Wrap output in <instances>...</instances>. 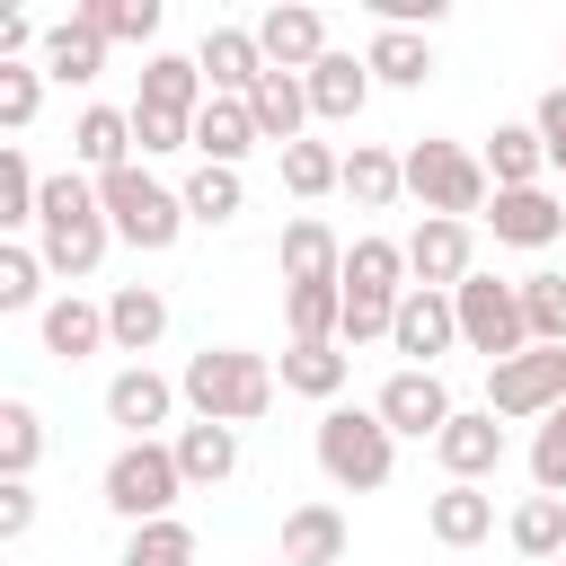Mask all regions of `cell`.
Masks as SVG:
<instances>
[{
    "label": "cell",
    "mask_w": 566,
    "mask_h": 566,
    "mask_svg": "<svg viewBox=\"0 0 566 566\" xmlns=\"http://www.w3.org/2000/svg\"><path fill=\"white\" fill-rule=\"evenodd\" d=\"M106 248H115V221H106V203H97V177H88V168L44 177V203H35V256H44V274L80 283V274L106 265Z\"/></svg>",
    "instance_id": "obj_1"
},
{
    "label": "cell",
    "mask_w": 566,
    "mask_h": 566,
    "mask_svg": "<svg viewBox=\"0 0 566 566\" xmlns=\"http://www.w3.org/2000/svg\"><path fill=\"white\" fill-rule=\"evenodd\" d=\"M177 389H186V407H195L203 424H256L283 380H274V363L248 354V345H203V354H186Z\"/></svg>",
    "instance_id": "obj_2"
},
{
    "label": "cell",
    "mask_w": 566,
    "mask_h": 566,
    "mask_svg": "<svg viewBox=\"0 0 566 566\" xmlns=\"http://www.w3.org/2000/svg\"><path fill=\"white\" fill-rule=\"evenodd\" d=\"M310 451H318L327 486H345V495H380L389 469H398V433L380 424V407H327Z\"/></svg>",
    "instance_id": "obj_3"
},
{
    "label": "cell",
    "mask_w": 566,
    "mask_h": 566,
    "mask_svg": "<svg viewBox=\"0 0 566 566\" xmlns=\"http://www.w3.org/2000/svg\"><path fill=\"white\" fill-rule=\"evenodd\" d=\"M97 203H106L115 239H124V248H142V256H159V248H177V239H186V195H177V186H159L142 159H133V168H115V177H97Z\"/></svg>",
    "instance_id": "obj_4"
},
{
    "label": "cell",
    "mask_w": 566,
    "mask_h": 566,
    "mask_svg": "<svg viewBox=\"0 0 566 566\" xmlns=\"http://www.w3.org/2000/svg\"><path fill=\"white\" fill-rule=\"evenodd\" d=\"M407 195H416L424 212H442V221H469V212L495 203V177H486V159L460 150V142H407Z\"/></svg>",
    "instance_id": "obj_5"
},
{
    "label": "cell",
    "mask_w": 566,
    "mask_h": 566,
    "mask_svg": "<svg viewBox=\"0 0 566 566\" xmlns=\"http://www.w3.org/2000/svg\"><path fill=\"white\" fill-rule=\"evenodd\" d=\"M97 495H106V513L115 522H168V504L186 495V469H177V451L168 442H124L115 460H106V478H97Z\"/></svg>",
    "instance_id": "obj_6"
},
{
    "label": "cell",
    "mask_w": 566,
    "mask_h": 566,
    "mask_svg": "<svg viewBox=\"0 0 566 566\" xmlns=\"http://www.w3.org/2000/svg\"><path fill=\"white\" fill-rule=\"evenodd\" d=\"M451 310H460V345H469V354H486V363H513V354H531L522 283H504V274H469V283L451 292Z\"/></svg>",
    "instance_id": "obj_7"
},
{
    "label": "cell",
    "mask_w": 566,
    "mask_h": 566,
    "mask_svg": "<svg viewBox=\"0 0 566 566\" xmlns=\"http://www.w3.org/2000/svg\"><path fill=\"white\" fill-rule=\"evenodd\" d=\"M486 407H495L504 424H548V416L566 407V345H531V354L495 363V371H486Z\"/></svg>",
    "instance_id": "obj_8"
},
{
    "label": "cell",
    "mask_w": 566,
    "mask_h": 566,
    "mask_svg": "<svg viewBox=\"0 0 566 566\" xmlns=\"http://www.w3.org/2000/svg\"><path fill=\"white\" fill-rule=\"evenodd\" d=\"M469 274H478V230L424 212V221L407 230V283H424V292H460Z\"/></svg>",
    "instance_id": "obj_9"
},
{
    "label": "cell",
    "mask_w": 566,
    "mask_h": 566,
    "mask_svg": "<svg viewBox=\"0 0 566 566\" xmlns=\"http://www.w3.org/2000/svg\"><path fill=\"white\" fill-rule=\"evenodd\" d=\"M371 407H380V424H389L398 442H433V433L460 416V407H451V389H442V371H407V363L380 380V398H371Z\"/></svg>",
    "instance_id": "obj_10"
},
{
    "label": "cell",
    "mask_w": 566,
    "mask_h": 566,
    "mask_svg": "<svg viewBox=\"0 0 566 566\" xmlns=\"http://www.w3.org/2000/svg\"><path fill=\"white\" fill-rule=\"evenodd\" d=\"M177 380L168 371H150V363H124L115 380H106V424H124V442H159V424L177 416Z\"/></svg>",
    "instance_id": "obj_11"
},
{
    "label": "cell",
    "mask_w": 566,
    "mask_h": 566,
    "mask_svg": "<svg viewBox=\"0 0 566 566\" xmlns=\"http://www.w3.org/2000/svg\"><path fill=\"white\" fill-rule=\"evenodd\" d=\"M460 345V310H451V292H407L398 301V327H389V354H407V371H433L442 354Z\"/></svg>",
    "instance_id": "obj_12"
},
{
    "label": "cell",
    "mask_w": 566,
    "mask_h": 566,
    "mask_svg": "<svg viewBox=\"0 0 566 566\" xmlns=\"http://www.w3.org/2000/svg\"><path fill=\"white\" fill-rule=\"evenodd\" d=\"M433 460L451 469V486H486V478L504 469V424H495V407H460V416L433 433Z\"/></svg>",
    "instance_id": "obj_13"
},
{
    "label": "cell",
    "mask_w": 566,
    "mask_h": 566,
    "mask_svg": "<svg viewBox=\"0 0 566 566\" xmlns=\"http://www.w3.org/2000/svg\"><path fill=\"white\" fill-rule=\"evenodd\" d=\"M256 44H265V62H274V71H301V80L336 53V44H327V18H318L310 0H274V9L256 18Z\"/></svg>",
    "instance_id": "obj_14"
},
{
    "label": "cell",
    "mask_w": 566,
    "mask_h": 566,
    "mask_svg": "<svg viewBox=\"0 0 566 566\" xmlns=\"http://www.w3.org/2000/svg\"><path fill=\"white\" fill-rule=\"evenodd\" d=\"M195 62H203V80H212V97H248L274 62H265V44H256V27H203V44H195Z\"/></svg>",
    "instance_id": "obj_15"
},
{
    "label": "cell",
    "mask_w": 566,
    "mask_h": 566,
    "mask_svg": "<svg viewBox=\"0 0 566 566\" xmlns=\"http://www.w3.org/2000/svg\"><path fill=\"white\" fill-rule=\"evenodd\" d=\"M35 336H44V354H53V363H88V354H106V301L53 292V301L35 310Z\"/></svg>",
    "instance_id": "obj_16"
},
{
    "label": "cell",
    "mask_w": 566,
    "mask_h": 566,
    "mask_svg": "<svg viewBox=\"0 0 566 566\" xmlns=\"http://www.w3.org/2000/svg\"><path fill=\"white\" fill-rule=\"evenodd\" d=\"M486 230H495L504 248H548V239H566V195H548V186L495 195V203H486Z\"/></svg>",
    "instance_id": "obj_17"
},
{
    "label": "cell",
    "mask_w": 566,
    "mask_h": 566,
    "mask_svg": "<svg viewBox=\"0 0 566 566\" xmlns=\"http://www.w3.org/2000/svg\"><path fill=\"white\" fill-rule=\"evenodd\" d=\"M159 336H168V292H159V283H115V292H106V345L142 363Z\"/></svg>",
    "instance_id": "obj_18"
},
{
    "label": "cell",
    "mask_w": 566,
    "mask_h": 566,
    "mask_svg": "<svg viewBox=\"0 0 566 566\" xmlns=\"http://www.w3.org/2000/svg\"><path fill=\"white\" fill-rule=\"evenodd\" d=\"M248 115H256V142H274V150L310 142V133H301V124H310V80H301V71H265V80L248 88Z\"/></svg>",
    "instance_id": "obj_19"
},
{
    "label": "cell",
    "mask_w": 566,
    "mask_h": 566,
    "mask_svg": "<svg viewBox=\"0 0 566 566\" xmlns=\"http://www.w3.org/2000/svg\"><path fill=\"white\" fill-rule=\"evenodd\" d=\"M274 265H283V283H345V239H336L318 212H301V221H283Z\"/></svg>",
    "instance_id": "obj_20"
},
{
    "label": "cell",
    "mask_w": 566,
    "mask_h": 566,
    "mask_svg": "<svg viewBox=\"0 0 566 566\" xmlns=\"http://www.w3.org/2000/svg\"><path fill=\"white\" fill-rule=\"evenodd\" d=\"M168 451H177L186 486H203V495L239 478V424H203V416H195V424H177V433H168Z\"/></svg>",
    "instance_id": "obj_21"
},
{
    "label": "cell",
    "mask_w": 566,
    "mask_h": 566,
    "mask_svg": "<svg viewBox=\"0 0 566 566\" xmlns=\"http://www.w3.org/2000/svg\"><path fill=\"white\" fill-rule=\"evenodd\" d=\"M133 106L203 115V106H212V80H203V62H195V53H150V62H142V97H133Z\"/></svg>",
    "instance_id": "obj_22"
},
{
    "label": "cell",
    "mask_w": 566,
    "mask_h": 566,
    "mask_svg": "<svg viewBox=\"0 0 566 566\" xmlns=\"http://www.w3.org/2000/svg\"><path fill=\"white\" fill-rule=\"evenodd\" d=\"M71 159H80L88 177L133 168V106H80V124H71Z\"/></svg>",
    "instance_id": "obj_23"
},
{
    "label": "cell",
    "mask_w": 566,
    "mask_h": 566,
    "mask_svg": "<svg viewBox=\"0 0 566 566\" xmlns=\"http://www.w3.org/2000/svg\"><path fill=\"white\" fill-rule=\"evenodd\" d=\"M35 71H44V80H62V88H88V80L106 71V35H97L88 18H62V27H44Z\"/></svg>",
    "instance_id": "obj_24"
},
{
    "label": "cell",
    "mask_w": 566,
    "mask_h": 566,
    "mask_svg": "<svg viewBox=\"0 0 566 566\" xmlns=\"http://www.w3.org/2000/svg\"><path fill=\"white\" fill-rule=\"evenodd\" d=\"M371 106V62L363 53H327L318 71H310V115L318 124H354Z\"/></svg>",
    "instance_id": "obj_25"
},
{
    "label": "cell",
    "mask_w": 566,
    "mask_h": 566,
    "mask_svg": "<svg viewBox=\"0 0 566 566\" xmlns=\"http://www.w3.org/2000/svg\"><path fill=\"white\" fill-rule=\"evenodd\" d=\"M478 159H486L495 195H522V186H539V177H548V142H539V124H495Z\"/></svg>",
    "instance_id": "obj_26"
},
{
    "label": "cell",
    "mask_w": 566,
    "mask_h": 566,
    "mask_svg": "<svg viewBox=\"0 0 566 566\" xmlns=\"http://www.w3.org/2000/svg\"><path fill=\"white\" fill-rule=\"evenodd\" d=\"M256 150V115H248V97H212L203 115H195V159L203 168H239Z\"/></svg>",
    "instance_id": "obj_27"
},
{
    "label": "cell",
    "mask_w": 566,
    "mask_h": 566,
    "mask_svg": "<svg viewBox=\"0 0 566 566\" xmlns=\"http://www.w3.org/2000/svg\"><path fill=\"white\" fill-rule=\"evenodd\" d=\"M274 380H283L292 398H318V407H336V389L354 380V354H345V345H283Z\"/></svg>",
    "instance_id": "obj_28"
},
{
    "label": "cell",
    "mask_w": 566,
    "mask_h": 566,
    "mask_svg": "<svg viewBox=\"0 0 566 566\" xmlns=\"http://www.w3.org/2000/svg\"><path fill=\"white\" fill-rule=\"evenodd\" d=\"M283 566H345V513L336 504H292L283 513Z\"/></svg>",
    "instance_id": "obj_29"
},
{
    "label": "cell",
    "mask_w": 566,
    "mask_h": 566,
    "mask_svg": "<svg viewBox=\"0 0 566 566\" xmlns=\"http://www.w3.org/2000/svg\"><path fill=\"white\" fill-rule=\"evenodd\" d=\"M345 195H354L363 212H389V203L407 195V150H380V142H354V150H345Z\"/></svg>",
    "instance_id": "obj_30"
},
{
    "label": "cell",
    "mask_w": 566,
    "mask_h": 566,
    "mask_svg": "<svg viewBox=\"0 0 566 566\" xmlns=\"http://www.w3.org/2000/svg\"><path fill=\"white\" fill-rule=\"evenodd\" d=\"M424 531H433L442 548H478V539L495 531V495H486V486H442V495L424 504Z\"/></svg>",
    "instance_id": "obj_31"
},
{
    "label": "cell",
    "mask_w": 566,
    "mask_h": 566,
    "mask_svg": "<svg viewBox=\"0 0 566 566\" xmlns=\"http://www.w3.org/2000/svg\"><path fill=\"white\" fill-rule=\"evenodd\" d=\"M363 62H371L380 88H424V80H433V44H424L416 27H380V35L363 44Z\"/></svg>",
    "instance_id": "obj_32"
},
{
    "label": "cell",
    "mask_w": 566,
    "mask_h": 566,
    "mask_svg": "<svg viewBox=\"0 0 566 566\" xmlns=\"http://www.w3.org/2000/svg\"><path fill=\"white\" fill-rule=\"evenodd\" d=\"M345 292H380V301H407V239H354L345 248Z\"/></svg>",
    "instance_id": "obj_33"
},
{
    "label": "cell",
    "mask_w": 566,
    "mask_h": 566,
    "mask_svg": "<svg viewBox=\"0 0 566 566\" xmlns=\"http://www.w3.org/2000/svg\"><path fill=\"white\" fill-rule=\"evenodd\" d=\"M283 318H292V345H336L345 283H283Z\"/></svg>",
    "instance_id": "obj_34"
},
{
    "label": "cell",
    "mask_w": 566,
    "mask_h": 566,
    "mask_svg": "<svg viewBox=\"0 0 566 566\" xmlns=\"http://www.w3.org/2000/svg\"><path fill=\"white\" fill-rule=\"evenodd\" d=\"M274 159H283V186H292L301 203H318V195L345 186V150H336V142H292V150H274Z\"/></svg>",
    "instance_id": "obj_35"
},
{
    "label": "cell",
    "mask_w": 566,
    "mask_h": 566,
    "mask_svg": "<svg viewBox=\"0 0 566 566\" xmlns=\"http://www.w3.org/2000/svg\"><path fill=\"white\" fill-rule=\"evenodd\" d=\"M177 195H186V221H203V230H221V221H239V203H248V186H239V168H203V159H195V177H186Z\"/></svg>",
    "instance_id": "obj_36"
},
{
    "label": "cell",
    "mask_w": 566,
    "mask_h": 566,
    "mask_svg": "<svg viewBox=\"0 0 566 566\" xmlns=\"http://www.w3.org/2000/svg\"><path fill=\"white\" fill-rule=\"evenodd\" d=\"M504 531H513L522 557H566V495H522Z\"/></svg>",
    "instance_id": "obj_37"
},
{
    "label": "cell",
    "mask_w": 566,
    "mask_h": 566,
    "mask_svg": "<svg viewBox=\"0 0 566 566\" xmlns=\"http://www.w3.org/2000/svg\"><path fill=\"white\" fill-rule=\"evenodd\" d=\"M44 460V416L27 398H0V478H35Z\"/></svg>",
    "instance_id": "obj_38"
},
{
    "label": "cell",
    "mask_w": 566,
    "mask_h": 566,
    "mask_svg": "<svg viewBox=\"0 0 566 566\" xmlns=\"http://www.w3.org/2000/svg\"><path fill=\"white\" fill-rule=\"evenodd\" d=\"M71 18H88L106 44H150L159 35V0H80Z\"/></svg>",
    "instance_id": "obj_39"
},
{
    "label": "cell",
    "mask_w": 566,
    "mask_h": 566,
    "mask_svg": "<svg viewBox=\"0 0 566 566\" xmlns=\"http://www.w3.org/2000/svg\"><path fill=\"white\" fill-rule=\"evenodd\" d=\"M35 203H44V177L27 168L18 142H0V230H35Z\"/></svg>",
    "instance_id": "obj_40"
},
{
    "label": "cell",
    "mask_w": 566,
    "mask_h": 566,
    "mask_svg": "<svg viewBox=\"0 0 566 566\" xmlns=\"http://www.w3.org/2000/svg\"><path fill=\"white\" fill-rule=\"evenodd\" d=\"M115 566H195V531H186L177 513H168V522H142Z\"/></svg>",
    "instance_id": "obj_41"
},
{
    "label": "cell",
    "mask_w": 566,
    "mask_h": 566,
    "mask_svg": "<svg viewBox=\"0 0 566 566\" xmlns=\"http://www.w3.org/2000/svg\"><path fill=\"white\" fill-rule=\"evenodd\" d=\"M522 318L531 345H566V274H522Z\"/></svg>",
    "instance_id": "obj_42"
},
{
    "label": "cell",
    "mask_w": 566,
    "mask_h": 566,
    "mask_svg": "<svg viewBox=\"0 0 566 566\" xmlns=\"http://www.w3.org/2000/svg\"><path fill=\"white\" fill-rule=\"evenodd\" d=\"M0 310H44V256L35 248H0Z\"/></svg>",
    "instance_id": "obj_43"
},
{
    "label": "cell",
    "mask_w": 566,
    "mask_h": 566,
    "mask_svg": "<svg viewBox=\"0 0 566 566\" xmlns=\"http://www.w3.org/2000/svg\"><path fill=\"white\" fill-rule=\"evenodd\" d=\"M35 106H44V71H35V62H0V124L27 133Z\"/></svg>",
    "instance_id": "obj_44"
},
{
    "label": "cell",
    "mask_w": 566,
    "mask_h": 566,
    "mask_svg": "<svg viewBox=\"0 0 566 566\" xmlns=\"http://www.w3.org/2000/svg\"><path fill=\"white\" fill-rule=\"evenodd\" d=\"M133 150H142V159L195 150V115H159V106H133Z\"/></svg>",
    "instance_id": "obj_45"
},
{
    "label": "cell",
    "mask_w": 566,
    "mask_h": 566,
    "mask_svg": "<svg viewBox=\"0 0 566 566\" xmlns=\"http://www.w3.org/2000/svg\"><path fill=\"white\" fill-rule=\"evenodd\" d=\"M531 486H539V495H566V407L531 433Z\"/></svg>",
    "instance_id": "obj_46"
},
{
    "label": "cell",
    "mask_w": 566,
    "mask_h": 566,
    "mask_svg": "<svg viewBox=\"0 0 566 566\" xmlns=\"http://www.w3.org/2000/svg\"><path fill=\"white\" fill-rule=\"evenodd\" d=\"M27 531H35V486L0 478V539H27Z\"/></svg>",
    "instance_id": "obj_47"
},
{
    "label": "cell",
    "mask_w": 566,
    "mask_h": 566,
    "mask_svg": "<svg viewBox=\"0 0 566 566\" xmlns=\"http://www.w3.org/2000/svg\"><path fill=\"white\" fill-rule=\"evenodd\" d=\"M531 124H539V142H548V168H566V80L531 106Z\"/></svg>",
    "instance_id": "obj_48"
},
{
    "label": "cell",
    "mask_w": 566,
    "mask_h": 566,
    "mask_svg": "<svg viewBox=\"0 0 566 566\" xmlns=\"http://www.w3.org/2000/svg\"><path fill=\"white\" fill-rule=\"evenodd\" d=\"M265 566H283V557H265Z\"/></svg>",
    "instance_id": "obj_49"
},
{
    "label": "cell",
    "mask_w": 566,
    "mask_h": 566,
    "mask_svg": "<svg viewBox=\"0 0 566 566\" xmlns=\"http://www.w3.org/2000/svg\"><path fill=\"white\" fill-rule=\"evenodd\" d=\"M557 566H566V557H557Z\"/></svg>",
    "instance_id": "obj_50"
}]
</instances>
